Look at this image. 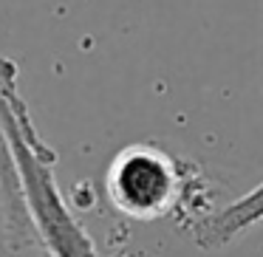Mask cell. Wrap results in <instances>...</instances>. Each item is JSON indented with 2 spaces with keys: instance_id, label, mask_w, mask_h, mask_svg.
Listing matches in <instances>:
<instances>
[{
  "instance_id": "6da1fadb",
  "label": "cell",
  "mask_w": 263,
  "mask_h": 257,
  "mask_svg": "<svg viewBox=\"0 0 263 257\" xmlns=\"http://www.w3.org/2000/svg\"><path fill=\"white\" fill-rule=\"evenodd\" d=\"M193 187V167L150 142L127 144L110 159L105 192L114 209L130 221H159L184 206Z\"/></svg>"
},
{
  "instance_id": "277c9868",
  "label": "cell",
  "mask_w": 263,
  "mask_h": 257,
  "mask_svg": "<svg viewBox=\"0 0 263 257\" xmlns=\"http://www.w3.org/2000/svg\"><path fill=\"white\" fill-rule=\"evenodd\" d=\"M0 232H3V226H0Z\"/></svg>"
},
{
  "instance_id": "7a4b0ae2",
  "label": "cell",
  "mask_w": 263,
  "mask_h": 257,
  "mask_svg": "<svg viewBox=\"0 0 263 257\" xmlns=\"http://www.w3.org/2000/svg\"><path fill=\"white\" fill-rule=\"evenodd\" d=\"M260 221H263V184H257L255 189L235 198L232 204L221 206L215 212H206L198 221H193V240L201 249H223Z\"/></svg>"
},
{
  "instance_id": "3957f363",
  "label": "cell",
  "mask_w": 263,
  "mask_h": 257,
  "mask_svg": "<svg viewBox=\"0 0 263 257\" xmlns=\"http://www.w3.org/2000/svg\"><path fill=\"white\" fill-rule=\"evenodd\" d=\"M0 215H3V234H6V243L12 251L37 246V234L31 226L29 209H26L20 175L14 170L3 127H0Z\"/></svg>"
}]
</instances>
